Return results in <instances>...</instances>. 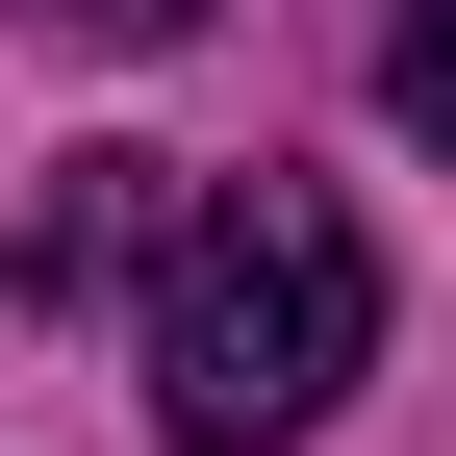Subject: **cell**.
Listing matches in <instances>:
<instances>
[{
	"label": "cell",
	"instance_id": "cell-1",
	"mask_svg": "<svg viewBox=\"0 0 456 456\" xmlns=\"http://www.w3.org/2000/svg\"><path fill=\"white\" fill-rule=\"evenodd\" d=\"M127 305H152V431L178 456H279V431L355 406V355H380V228L330 178H178V228H152Z\"/></svg>",
	"mask_w": 456,
	"mask_h": 456
},
{
	"label": "cell",
	"instance_id": "cell-2",
	"mask_svg": "<svg viewBox=\"0 0 456 456\" xmlns=\"http://www.w3.org/2000/svg\"><path fill=\"white\" fill-rule=\"evenodd\" d=\"M152 228H178V152H51L26 178V305H127Z\"/></svg>",
	"mask_w": 456,
	"mask_h": 456
},
{
	"label": "cell",
	"instance_id": "cell-3",
	"mask_svg": "<svg viewBox=\"0 0 456 456\" xmlns=\"http://www.w3.org/2000/svg\"><path fill=\"white\" fill-rule=\"evenodd\" d=\"M26 26H51V51H178L203 0H26Z\"/></svg>",
	"mask_w": 456,
	"mask_h": 456
}]
</instances>
